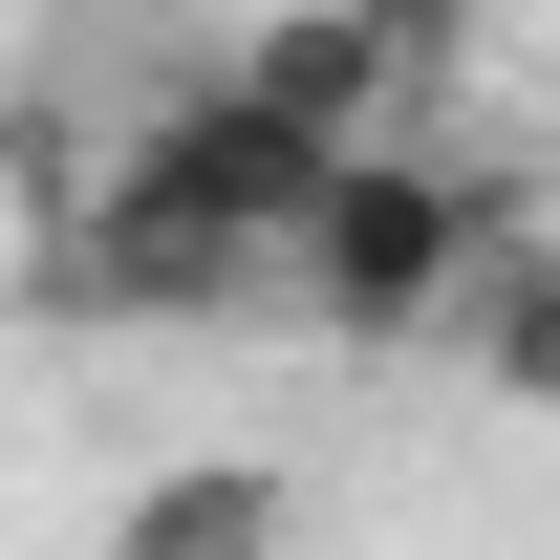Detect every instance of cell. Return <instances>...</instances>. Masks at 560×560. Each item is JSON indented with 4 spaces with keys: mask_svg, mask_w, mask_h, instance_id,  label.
<instances>
[{
    "mask_svg": "<svg viewBox=\"0 0 560 560\" xmlns=\"http://www.w3.org/2000/svg\"><path fill=\"white\" fill-rule=\"evenodd\" d=\"M475 280H495V195L453 173V151H388V130H366L346 173H324V215H302L280 302H302L324 346H453Z\"/></svg>",
    "mask_w": 560,
    "mask_h": 560,
    "instance_id": "1",
    "label": "cell"
},
{
    "mask_svg": "<svg viewBox=\"0 0 560 560\" xmlns=\"http://www.w3.org/2000/svg\"><path fill=\"white\" fill-rule=\"evenodd\" d=\"M44 280H66L86 324H237V302H280V259H259V237H215L195 195H151L130 151H108V195L66 215V259H44Z\"/></svg>",
    "mask_w": 560,
    "mask_h": 560,
    "instance_id": "2",
    "label": "cell"
},
{
    "mask_svg": "<svg viewBox=\"0 0 560 560\" xmlns=\"http://www.w3.org/2000/svg\"><path fill=\"white\" fill-rule=\"evenodd\" d=\"M108 560H302V495H280V453H173L108 495Z\"/></svg>",
    "mask_w": 560,
    "mask_h": 560,
    "instance_id": "3",
    "label": "cell"
},
{
    "mask_svg": "<svg viewBox=\"0 0 560 560\" xmlns=\"http://www.w3.org/2000/svg\"><path fill=\"white\" fill-rule=\"evenodd\" d=\"M237 86L302 108V130H366V108L410 86V44H388L366 0H259V22H237Z\"/></svg>",
    "mask_w": 560,
    "mask_h": 560,
    "instance_id": "4",
    "label": "cell"
},
{
    "mask_svg": "<svg viewBox=\"0 0 560 560\" xmlns=\"http://www.w3.org/2000/svg\"><path fill=\"white\" fill-rule=\"evenodd\" d=\"M453 346H475L495 410H539V431H560V237H495V280H475V324H453Z\"/></svg>",
    "mask_w": 560,
    "mask_h": 560,
    "instance_id": "5",
    "label": "cell"
},
{
    "mask_svg": "<svg viewBox=\"0 0 560 560\" xmlns=\"http://www.w3.org/2000/svg\"><path fill=\"white\" fill-rule=\"evenodd\" d=\"M366 22H388V44H410V86H431V66H453V44L495 22V0H366Z\"/></svg>",
    "mask_w": 560,
    "mask_h": 560,
    "instance_id": "6",
    "label": "cell"
},
{
    "mask_svg": "<svg viewBox=\"0 0 560 560\" xmlns=\"http://www.w3.org/2000/svg\"><path fill=\"white\" fill-rule=\"evenodd\" d=\"M0 151H22V86H0Z\"/></svg>",
    "mask_w": 560,
    "mask_h": 560,
    "instance_id": "7",
    "label": "cell"
}]
</instances>
